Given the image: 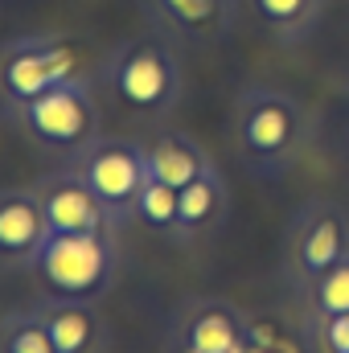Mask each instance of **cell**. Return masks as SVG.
Listing matches in <instances>:
<instances>
[{"label":"cell","mask_w":349,"mask_h":353,"mask_svg":"<svg viewBox=\"0 0 349 353\" xmlns=\"http://www.w3.org/2000/svg\"><path fill=\"white\" fill-rule=\"evenodd\" d=\"M317 140V115L279 87H243L230 107V144L259 181H283Z\"/></svg>","instance_id":"1"},{"label":"cell","mask_w":349,"mask_h":353,"mask_svg":"<svg viewBox=\"0 0 349 353\" xmlns=\"http://www.w3.org/2000/svg\"><path fill=\"white\" fill-rule=\"evenodd\" d=\"M103 83L115 94V103H123L140 119L173 115L181 94H185V74H181L177 46L157 29L123 37L103 62Z\"/></svg>","instance_id":"2"},{"label":"cell","mask_w":349,"mask_h":353,"mask_svg":"<svg viewBox=\"0 0 349 353\" xmlns=\"http://www.w3.org/2000/svg\"><path fill=\"white\" fill-rule=\"evenodd\" d=\"M115 271H119L115 230L50 234L29 263L37 296L54 300H103L115 283Z\"/></svg>","instance_id":"3"},{"label":"cell","mask_w":349,"mask_h":353,"mask_svg":"<svg viewBox=\"0 0 349 353\" xmlns=\"http://www.w3.org/2000/svg\"><path fill=\"white\" fill-rule=\"evenodd\" d=\"M17 115V128L41 148V152H54V157H79L99 132V99L83 74L50 87L46 94L29 99L25 107L12 111Z\"/></svg>","instance_id":"4"},{"label":"cell","mask_w":349,"mask_h":353,"mask_svg":"<svg viewBox=\"0 0 349 353\" xmlns=\"http://www.w3.org/2000/svg\"><path fill=\"white\" fill-rule=\"evenodd\" d=\"M70 169L94 189V197L103 201L107 218L115 230H123L132 222V205L148 181V157H144V140L132 136H94L87 148L70 161Z\"/></svg>","instance_id":"5"},{"label":"cell","mask_w":349,"mask_h":353,"mask_svg":"<svg viewBox=\"0 0 349 353\" xmlns=\"http://www.w3.org/2000/svg\"><path fill=\"white\" fill-rule=\"evenodd\" d=\"M79 74V58L58 33H25L0 46V99L8 111Z\"/></svg>","instance_id":"6"},{"label":"cell","mask_w":349,"mask_h":353,"mask_svg":"<svg viewBox=\"0 0 349 353\" xmlns=\"http://www.w3.org/2000/svg\"><path fill=\"white\" fill-rule=\"evenodd\" d=\"M349 259V210L333 197H308L288 226V267L300 288Z\"/></svg>","instance_id":"7"},{"label":"cell","mask_w":349,"mask_h":353,"mask_svg":"<svg viewBox=\"0 0 349 353\" xmlns=\"http://www.w3.org/2000/svg\"><path fill=\"white\" fill-rule=\"evenodd\" d=\"M173 337L181 353H247L251 350V321L239 304L222 296L185 300L177 312Z\"/></svg>","instance_id":"8"},{"label":"cell","mask_w":349,"mask_h":353,"mask_svg":"<svg viewBox=\"0 0 349 353\" xmlns=\"http://www.w3.org/2000/svg\"><path fill=\"white\" fill-rule=\"evenodd\" d=\"M152 29L173 46L210 50L226 41L239 25V0H140Z\"/></svg>","instance_id":"9"},{"label":"cell","mask_w":349,"mask_h":353,"mask_svg":"<svg viewBox=\"0 0 349 353\" xmlns=\"http://www.w3.org/2000/svg\"><path fill=\"white\" fill-rule=\"evenodd\" d=\"M37 197L50 222V234H94V230H115L103 201L94 197L79 169H54V173L37 176ZM119 234V230H115Z\"/></svg>","instance_id":"10"},{"label":"cell","mask_w":349,"mask_h":353,"mask_svg":"<svg viewBox=\"0 0 349 353\" xmlns=\"http://www.w3.org/2000/svg\"><path fill=\"white\" fill-rule=\"evenodd\" d=\"M230 218V185L218 165H210L201 176H193L181 193H177V226L173 243L177 247H193L214 239Z\"/></svg>","instance_id":"11"},{"label":"cell","mask_w":349,"mask_h":353,"mask_svg":"<svg viewBox=\"0 0 349 353\" xmlns=\"http://www.w3.org/2000/svg\"><path fill=\"white\" fill-rule=\"evenodd\" d=\"M50 239V222L41 210L37 189H0V263L4 267H25L41 251Z\"/></svg>","instance_id":"12"},{"label":"cell","mask_w":349,"mask_h":353,"mask_svg":"<svg viewBox=\"0 0 349 353\" xmlns=\"http://www.w3.org/2000/svg\"><path fill=\"white\" fill-rule=\"evenodd\" d=\"M99 300H54L37 296V312L54 337L58 353H107L111 350V329L103 312L94 308Z\"/></svg>","instance_id":"13"},{"label":"cell","mask_w":349,"mask_h":353,"mask_svg":"<svg viewBox=\"0 0 349 353\" xmlns=\"http://www.w3.org/2000/svg\"><path fill=\"white\" fill-rule=\"evenodd\" d=\"M239 4L251 12V21L259 25L271 41H279L288 50L304 46L317 33L321 17L329 8V0H239Z\"/></svg>","instance_id":"14"},{"label":"cell","mask_w":349,"mask_h":353,"mask_svg":"<svg viewBox=\"0 0 349 353\" xmlns=\"http://www.w3.org/2000/svg\"><path fill=\"white\" fill-rule=\"evenodd\" d=\"M144 157H148V176H157V181H165V185H173V189H185L193 176H201L210 165H214V157L189 136V132H157L148 144H144Z\"/></svg>","instance_id":"15"},{"label":"cell","mask_w":349,"mask_h":353,"mask_svg":"<svg viewBox=\"0 0 349 353\" xmlns=\"http://www.w3.org/2000/svg\"><path fill=\"white\" fill-rule=\"evenodd\" d=\"M0 353H58L37 304L33 308H12V312L0 316Z\"/></svg>","instance_id":"16"},{"label":"cell","mask_w":349,"mask_h":353,"mask_svg":"<svg viewBox=\"0 0 349 353\" xmlns=\"http://www.w3.org/2000/svg\"><path fill=\"white\" fill-rule=\"evenodd\" d=\"M177 193H181V189L165 185V181H157V176H148V181H144V189H140V197H136V205H132V222H140V226H148V230H157V234H169V239H173Z\"/></svg>","instance_id":"17"},{"label":"cell","mask_w":349,"mask_h":353,"mask_svg":"<svg viewBox=\"0 0 349 353\" xmlns=\"http://www.w3.org/2000/svg\"><path fill=\"white\" fill-rule=\"evenodd\" d=\"M308 304H312V316H341L349 312V259H341L337 267H329L325 275H317L308 288Z\"/></svg>","instance_id":"18"},{"label":"cell","mask_w":349,"mask_h":353,"mask_svg":"<svg viewBox=\"0 0 349 353\" xmlns=\"http://www.w3.org/2000/svg\"><path fill=\"white\" fill-rule=\"evenodd\" d=\"M321 353H349V312L321 316Z\"/></svg>","instance_id":"19"}]
</instances>
